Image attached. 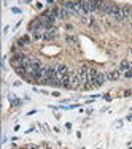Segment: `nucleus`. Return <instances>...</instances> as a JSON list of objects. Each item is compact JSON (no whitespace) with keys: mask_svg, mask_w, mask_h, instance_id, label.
I'll return each instance as SVG.
<instances>
[{"mask_svg":"<svg viewBox=\"0 0 132 149\" xmlns=\"http://www.w3.org/2000/svg\"><path fill=\"white\" fill-rule=\"evenodd\" d=\"M110 15L115 16V19H116V21H124V19H123V15H121V8L116 5V3H113L112 10H110Z\"/></svg>","mask_w":132,"mask_h":149,"instance_id":"4","label":"nucleus"},{"mask_svg":"<svg viewBox=\"0 0 132 149\" xmlns=\"http://www.w3.org/2000/svg\"><path fill=\"white\" fill-rule=\"evenodd\" d=\"M56 70H58V74H59V76H62V74L69 73V68H67L65 63H58V65H56Z\"/></svg>","mask_w":132,"mask_h":149,"instance_id":"8","label":"nucleus"},{"mask_svg":"<svg viewBox=\"0 0 132 149\" xmlns=\"http://www.w3.org/2000/svg\"><path fill=\"white\" fill-rule=\"evenodd\" d=\"M49 13H51V16L54 17L56 21L60 19V8L59 6H51V8H49Z\"/></svg>","mask_w":132,"mask_h":149,"instance_id":"9","label":"nucleus"},{"mask_svg":"<svg viewBox=\"0 0 132 149\" xmlns=\"http://www.w3.org/2000/svg\"><path fill=\"white\" fill-rule=\"evenodd\" d=\"M59 81H60V87H64V89H69L70 87V72L62 74V76H59Z\"/></svg>","mask_w":132,"mask_h":149,"instance_id":"5","label":"nucleus"},{"mask_svg":"<svg viewBox=\"0 0 132 149\" xmlns=\"http://www.w3.org/2000/svg\"><path fill=\"white\" fill-rule=\"evenodd\" d=\"M32 38H34L35 41L43 40V32H41V30H35V32H34V35H32Z\"/></svg>","mask_w":132,"mask_h":149,"instance_id":"15","label":"nucleus"},{"mask_svg":"<svg viewBox=\"0 0 132 149\" xmlns=\"http://www.w3.org/2000/svg\"><path fill=\"white\" fill-rule=\"evenodd\" d=\"M119 76H121V72H119V70H113V72H110L108 74H107V79H110V81H116Z\"/></svg>","mask_w":132,"mask_h":149,"instance_id":"12","label":"nucleus"},{"mask_svg":"<svg viewBox=\"0 0 132 149\" xmlns=\"http://www.w3.org/2000/svg\"><path fill=\"white\" fill-rule=\"evenodd\" d=\"M56 27L54 29H51V30H46L45 33H43V41H51V40H56V37H58V35H56Z\"/></svg>","mask_w":132,"mask_h":149,"instance_id":"6","label":"nucleus"},{"mask_svg":"<svg viewBox=\"0 0 132 149\" xmlns=\"http://www.w3.org/2000/svg\"><path fill=\"white\" fill-rule=\"evenodd\" d=\"M78 74H80L81 84H83V86H86V87H89V68H88V67L86 65L81 67V68L78 70Z\"/></svg>","mask_w":132,"mask_h":149,"instance_id":"1","label":"nucleus"},{"mask_svg":"<svg viewBox=\"0 0 132 149\" xmlns=\"http://www.w3.org/2000/svg\"><path fill=\"white\" fill-rule=\"evenodd\" d=\"M80 86H83V84H81L78 72H70V87H72V89H78Z\"/></svg>","mask_w":132,"mask_h":149,"instance_id":"2","label":"nucleus"},{"mask_svg":"<svg viewBox=\"0 0 132 149\" xmlns=\"http://www.w3.org/2000/svg\"><path fill=\"white\" fill-rule=\"evenodd\" d=\"M121 15H123V19L126 21L127 17H131V15H132V8L131 6H123V8H121Z\"/></svg>","mask_w":132,"mask_h":149,"instance_id":"10","label":"nucleus"},{"mask_svg":"<svg viewBox=\"0 0 132 149\" xmlns=\"http://www.w3.org/2000/svg\"><path fill=\"white\" fill-rule=\"evenodd\" d=\"M105 79H107V74L102 73V72H99L97 76H95V79H94V83H92V87H100L102 84L105 83Z\"/></svg>","mask_w":132,"mask_h":149,"instance_id":"3","label":"nucleus"},{"mask_svg":"<svg viewBox=\"0 0 132 149\" xmlns=\"http://www.w3.org/2000/svg\"><path fill=\"white\" fill-rule=\"evenodd\" d=\"M29 43H30V38L27 37V35H24L22 38H19V40L16 41V46H18V48H21V46H27Z\"/></svg>","mask_w":132,"mask_h":149,"instance_id":"11","label":"nucleus"},{"mask_svg":"<svg viewBox=\"0 0 132 149\" xmlns=\"http://www.w3.org/2000/svg\"><path fill=\"white\" fill-rule=\"evenodd\" d=\"M65 41L69 45H72V46H77L78 45V40H77V37H75V35H65Z\"/></svg>","mask_w":132,"mask_h":149,"instance_id":"13","label":"nucleus"},{"mask_svg":"<svg viewBox=\"0 0 132 149\" xmlns=\"http://www.w3.org/2000/svg\"><path fill=\"white\" fill-rule=\"evenodd\" d=\"M10 102H11V105H19V100H18L16 97H11V98H10Z\"/></svg>","mask_w":132,"mask_h":149,"instance_id":"16","label":"nucleus"},{"mask_svg":"<svg viewBox=\"0 0 132 149\" xmlns=\"http://www.w3.org/2000/svg\"><path fill=\"white\" fill-rule=\"evenodd\" d=\"M70 15H72V13H70L65 6H60V19H69Z\"/></svg>","mask_w":132,"mask_h":149,"instance_id":"14","label":"nucleus"},{"mask_svg":"<svg viewBox=\"0 0 132 149\" xmlns=\"http://www.w3.org/2000/svg\"><path fill=\"white\" fill-rule=\"evenodd\" d=\"M124 76H126V78H132V68L127 70V72H124Z\"/></svg>","mask_w":132,"mask_h":149,"instance_id":"17","label":"nucleus"},{"mask_svg":"<svg viewBox=\"0 0 132 149\" xmlns=\"http://www.w3.org/2000/svg\"><path fill=\"white\" fill-rule=\"evenodd\" d=\"M132 68V62L131 60H123L119 63V72H127V70Z\"/></svg>","mask_w":132,"mask_h":149,"instance_id":"7","label":"nucleus"},{"mask_svg":"<svg viewBox=\"0 0 132 149\" xmlns=\"http://www.w3.org/2000/svg\"><path fill=\"white\" fill-rule=\"evenodd\" d=\"M21 149H27V148H21Z\"/></svg>","mask_w":132,"mask_h":149,"instance_id":"18","label":"nucleus"}]
</instances>
